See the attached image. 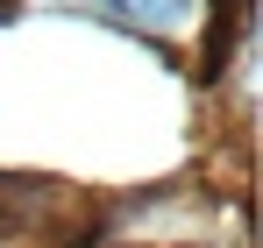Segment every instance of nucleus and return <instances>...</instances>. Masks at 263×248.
Here are the masks:
<instances>
[{
  "label": "nucleus",
  "mask_w": 263,
  "mask_h": 248,
  "mask_svg": "<svg viewBox=\"0 0 263 248\" xmlns=\"http://www.w3.org/2000/svg\"><path fill=\"white\" fill-rule=\"evenodd\" d=\"M114 22H128V29H157V36H171V29H185L192 22V7L199 0H100Z\"/></svg>",
  "instance_id": "nucleus-1"
}]
</instances>
